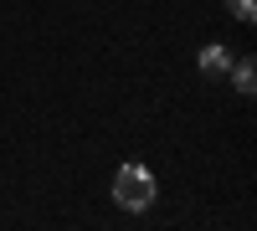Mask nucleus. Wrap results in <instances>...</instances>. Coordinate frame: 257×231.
<instances>
[{"label": "nucleus", "mask_w": 257, "mask_h": 231, "mask_svg": "<svg viewBox=\"0 0 257 231\" xmlns=\"http://www.w3.org/2000/svg\"><path fill=\"white\" fill-rule=\"evenodd\" d=\"M226 67H231V52L226 47H201V72L206 77H226Z\"/></svg>", "instance_id": "2"}, {"label": "nucleus", "mask_w": 257, "mask_h": 231, "mask_svg": "<svg viewBox=\"0 0 257 231\" xmlns=\"http://www.w3.org/2000/svg\"><path fill=\"white\" fill-rule=\"evenodd\" d=\"M226 11L237 16L242 26H252V21H257V0H226Z\"/></svg>", "instance_id": "4"}, {"label": "nucleus", "mask_w": 257, "mask_h": 231, "mask_svg": "<svg viewBox=\"0 0 257 231\" xmlns=\"http://www.w3.org/2000/svg\"><path fill=\"white\" fill-rule=\"evenodd\" d=\"M160 195V185L155 175L144 170V164H118V175H113V200L123 205V211H149Z\"/></svg>", "instance_id": "1"}, {"label": "nucleus", "mask_w": 257, "mask_h": 231, "mask_svg": "<svg viewBox=\"0 0 257 231\" xmlns=\"http://www.w3.org/2000/svg\"><path fill=\"white\" fill-rule=\"evenodd\" d=\"M226 72H231V82H237V93H252V88H257V62H252V57H237Z\"/></svg>", "instance_id": "3"}]
</instances>
